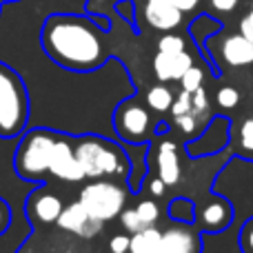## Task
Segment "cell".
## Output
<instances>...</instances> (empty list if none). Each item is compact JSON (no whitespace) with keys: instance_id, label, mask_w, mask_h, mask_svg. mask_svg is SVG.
Here are the masks:
<instances>
[{"instance_id":"obj_1","label":"cell","mask_w":253,"mask_h":253,"mask_svg":"<svg viewBox=\"0 0 253 253\" xmlns=\"http://www.w3.org/2000/svg\"><path fill=\"white\" fill-rule=\"evenodd\" d=\"M87 0H11L0 11V62L22 78L29 96V125L67 135L100 133L118 140L114 109L138 93L126 65L109 58L96 71H71L47 56L40 29L49 13H84ZM120 142V140H118Z\"/></svg>"},{"instance_id":"obj_2","label":"cell","mask_w":253,"mask_h":253,"mask_svg":"<svg viewBox=\"0 0 253 253\" xmlns=\"http://www.w3.org/2000/svg\"><path fill=\"white\" fill-rule=\"evenodd\" d=\"M107 34L93 16L76 11H53L44 18L40 42L47 56L71 71H96L109 62Z\"/></svg>"},{"instance_id":"obj_3","label":"cell","mask_w":253,"mask_h":253,"mask_svg":"<svg viewBox=\"0 0 253 253\" xmlns=\"http://www.w3.org/2000/svg\"><path fill=\"white\" fill-rule=\"evenodd\" d=\"M74 153L87 180L114 178L126 182V178H129V158L125 153L123 142H118V140L100 133L76 135Z\"/></svg>"},{"instance_id":"obj_4","label":"cell","mask_w":253,"mask_h":253,"mask_svg":"<svg viewBox=\"0 0 253 253\" xmlns=\"http://www.w3.org/2000/svg\"><path fill=\"white\" fill-rule=\"evenodd\" d=\"M211 193L224 196L233 207V227L253 218V160L229 156L211 180Z\"/></svg>"},{"instance_id":"obj_5","label":"cell","mask_w":253,"mask_h":253,"mask_svg":"<svg viewBox=\"0 0 253 253\" xmlns=\"http://www.w3.org/2000/svg\"><path fill=\"white\" fill-rule=\"evenodd\" d=\"M58 133L60 131L47 129V126H27L22 131L13 151V169L18 178L36 184H47V180L51 178L49 167H51Z\"/></svg>"},{"instance_id":"obj_6","label":"cell","mask_w":253,"mask_h":253,"mask_svg":"<svg viewBox=\"0 0 253 253\" xmlns=\"http://www.w3.org/2000/svg\"><path fill=\"white\" fill-rule=\"evenodd\" d=\"M29 125V96L22 78L0 62V138H18Z\"/></svg>"},{"instance_id":"obj_7","label":"cell","mask_w":253,"mask_h":253,"mask_svg":"<svg viewBox=\"0 0 253 253\" xmlns=\"http://www.w3.org/2000/svg\"><path fill=\"white\" fill-rule=\"evenodd\" d=\"M131 191L125 187L123 180L114 178H98L89 180L83 189L78 191V202L87 209L91 218L100 222H114L120 215V211L126 207Z\"/></svg>"},{"instance_id":"obj_8","label":"cell","mask_w":253,"mask_h":253,"mask_svg":"<svg viewBox=\"0 0 253 253\" xmlns=\"http://www.w3.org/2000/svg\"><path fill=\"white\" fill-rule=\"evenodd\" d=\"M111 123H114L116 135L125 147V144L151 142L160 118H153L151 109L138 100V93H133L131 98H125L114 109Z\"/></svg>"},{"instance_id":"obj_9","label":"cell","mask_w":253,"mask_h":253,"mask_svg":"<svg viewBox=\"0 0 253 253\" xmlns=\"http://www.w3.org/2000/svg\"><path fill=\"white\" fill-rule=\"evenodd\" d=\"M231 126H233V120L229 116H211V120L202 126L200 133L184 142L187 156L191 160H198V158L220 156V153L229 151Z\"/></svg>"},{"instance_id":"obj_10","label":"cell","mask_w":253,"mask_h":253,"mask_svg":"<svg viewBox=\"0 0 253 253\" xmlns=\"http://www.w3.org/2000/svg\"><path fill=\"white\" fill-rule=\"evenodd\" d=\"M169 125L158 123L156 135L149 142V158L153 160L156 167V175L167 184V187H175L182 178V165L178 158V142L173 138H169Z\"/></svg>"},{"instance_id":"obj_11","label":"cell","mask_w":253,"mask_h":253,"mask_svg":"<svg viewBox=\"0 0 253 253\" xmlns=\"http://www.w3.org/2000/svg\"><path fill=\"white\" fill-rule=\"evenodd\" d=\"M62 209H65L62 198L58 196L56 191H51L47 184H38L25 200V213H27V218L31 220L34 229L38 227V224H44V227L56 224Z\"/></svg>"},{"instance_id":"obj_12","label":"cell","mask_w":253,"mask_h":253,"mask_svg":"<svg viewBox=\"0 0 253 253\" xmlns=\"http://www.w3.org/2000/svg\"><path fill=\"white\" fill-rule=\"evenodd\" d=\"M49 173H51L53 180H60V182H67V184H80L87 180L83 167L76 160L74 135L58 133V142H56V149H53Z\"/></svg>"},{"instance_id":"obj_13","label":"cell","mask_w":253,"mask_h":253,"mask_svg":"<svg viewBox=\"0 0 253 253\" xmlns=\"http://www.w3.org/2000/svg\"><path fill=\"white\" fill-rule=\"evenodd\" d=\"M151 253H202V231L196 224L175 222L165 229Z\"/></svg>"},{"instance_id":"obj_14","label":"cell","mask_w":253,"mask_h":253,"mask_svg":"<svg viewBox=\"0 0 253 253\" xmlns=\"http://www.w3.org/2000/svg\"><path fill=\"white\" fill-rule=\"evenodd\" d=\"M56 227L60 229V231L69 233V236L83 238V240H93V238L102 231L105 222L91 218V215L87 213V209L76 200V202H71V205H65V209H62Z\"/></svg>"},{"instance_id":"obj_15","label":"cell","mask_w":253,"mask_h":253,"mask_svg":"<svg viewBox=\"0 0 253 253\" xmlns=\"http://www.w3.org/2000/svg\"><path fill=\"white\" fill-rule=\"evenodd\" d=\"M25 200L27 196H18L9 202L11 207V224L4 233H0V253H18L27 238L34 233V224L25 213Z\"/></svg>"},{"instance_id":"obj_16","label":"cell","mask_w":253,"mask_h":253,"mask_svg":"<svg viewBox=\"0 0 253 253\" xmlns=\"http://www.w3.org/2000/svg\"><path fill=\"white\" fill-rule=\"evenodd\" d=\"M233 222V207L224 196L211 193L207 202L196 205V227L200 231H224Z\"/></svg>"},{"instance_id":"obj_17","label":"cell","mask_w":253,"mask_h":253,"mask_svg":"<svg viewBox=\"0 0 253 253\" xmlns=\"http://www.w3.org/2000/svg\"><path fill=\"white\" fill-rule=\"evenodd\" d=\"M193 65H196V60H193V56L189 51H180V53L156 51V56L151 60V71L158 83H178L184 76V71Z\"/></svg>"},{"instance_id":"obj_18","label":"cell","mask_w":253,"mask_h":253,"mask_svg":"<svg viewBox=\"0 0 253 253\" xmlns=\"http://www.w3.org/2000/svg\"><path fill=\"white\" fill-rule=\"evenodd\" d=\"M182 16L184 13L178 7L165 2V0H147V4H144V20H147V25L156 31H162V34L178 29L182 25Z\"/></svg>"},{"instance_id":"obj_19","label":"cell","mask_w":253,"mask_h":253,"mask_svg":"<svg viewBox=\"0 0 253 253\" xmlns=\"http://www.w3.org/2000/svg\"><path fill=\"white\" fill-rule=\"evenodd\" d=\"M220 56L233 69L253 65V44L249 38H245L242 34H233L220 42Z\"/></svg>"},{"instance_id":"obj_20","label":"cell","mask_w":253,"mask_h":253,"mask_svg":"<svg viewBox=\"0 0 253 253\" xmlns=\"http://www.w3.org/2000/svg\"><path fill=\"white\" fill-rule=\"evenodd\" d=\"M231 156H240L247 160H253V116H247L236 126V133L231 129V144H229Z\"/></svg>"},{"instance_id":"obj_21","label":"cell","mask_w":253,"mask_h":253,"mask_svg":"<svg viewBox=\"0 0 253 253\" xmlns=\"http://www.w3.org/2000/svg\"><path fill=\"white\" fill-rule=\"evenodd\" d=\"M220 22L215 20V18H211V16H207V13H202V16H198L196 20L191 22V27H189V34H191V38H193V42H196V47H200V51H202V56L209 60V56L205 53V47H207V40L211 38V36H215L220 31Z\"/></svg>"},{"instance_id":"obj_22","label":"cell","mask_w":253,"mask_h":253,"mask_svg":"<svg viewBox=\"0 0 253 253\" xmlns=\"http://www.w3.org/2000/svg\"><path fill=\"white\" fill-rule=\"evenodd\" d=\"M173 91L167 87V83H156L153 87L147 89V96H144V102L147 107L153 111V114H160V118L171 109L173 105Z\"/></svg>"},{"instance_id":"obj_23","label":"cell","mask_w":253,"mask_h":253,"mask_svg":"<svg viewBox=\"0 0 253 253\" xmlns=\"http://www.w3.org/2000/svg\"><path fill=\"white\" fill-rule=\"evenodd\" d=\"M167 215L173 222H182V224H193L196 222V202L187 196H175L169 200L167 205Z\"/></svg>"},{"instance_id":"obj_24","label":"cell","mask_w":253,"mask_h":253,"mask_svg":"<svg viewBox=\"0 0 253 253\" xmlns=\"http://www.w3.org/2000/svg\"><path fill=\"white\" fill-rule=\"evenodd\" d=\"M160 236H162V229H158L156 224L153 227H144L142 231L131 236L129 253H151L158 242H160Z\"/></svg>"},{"instance_id":"obj_25","label":"cell","mask_w":253,"mask_h":253,"mask_svg":"<svg viewBox=\"0 0 253 253\" xmlns=\"http://www.w3.org/2000/svg\"><path fill=\"white\" fill-rule=\"evenodd\" d=\"M156 51H162V53H180V51H187V40L182 36L173 34V31H167L158 38L156 42Z\"/></svg>"},{"instance_id":"obj_26","label":"cell","mask_w":253,"mask_h":253,"mask_svg":"<svg viewBox=\"0 0 253 253\" xmlns=\"http://www.w3.org/2000/svg\"><path fill=\"white\" fill-rule=\"evenodd\" d=\"M215 105H218L220 111H233L240 105V91L231 84H224L215 91Z\"/></svg>"},{"instance_id":"obj_27","label":"cell","mask_w":253,"mask_h":253,"mask_svg":"<svg viewBox=\"0 0 253 253\" xmlns=\"http://www.w3.org/2000/svg\"><path fill=\"white\" fill-rule=\"evenodd\" d=\"M191 100H193V116L198 118V123H200L202 118L211 120V100H209V93H207L205 84L202 87H198L196 91L191 93Z\"/></svg>"},{"instance_id":"obj_28","label":"cell","mask_w":253,"mask_h":253,"mask_svg":"<svg viewBox=\"0 0 253 253\" xmlns=\"http://www.w3.org/2000/svg\"><path fill=\"white\" fill-rule=\"evenodd\" d=\"M118 220H120V227L125 229V233H129V236H133V233H138V231H142L147 224L142 222V218L138 215V211H135V207L133 209H129V207H125L123 211H120V215H118Z\"/></svg>"},{"instance_id":"obj_29","label":"cell","mask_w":253,"mask_h":253,"mask_svg":"<svg viewBox=\"0 0 253 253\" xmlns=\"http://www.w3.org/2000/svg\"><path fill=\"white\" fill-rule=\"evenodd\" d=\"M178 83H180V89L193 93L198 87H202V84H205V69H202V67H198V65L189 67Z\"/></svg>"},{"instance_id":"obj_30","label":"cell","mask_w":253,"mask_h":253,"mask_svg":"<svg viewBox=\"0 0 253 253\" xmlns=\"http://www.w3.org/2000/svg\"><path fill=\"white\" fill-rule=\"evenodd\" d=\"M135 211H138V215L142 218V222L147 227H153L160 220V207H158L156 200H140L135 205Z\"/></svg>"},{"instance_id":"obj_31","label":"cell","mask_w":253,"mask_h":253,"mask_svg":"<svg viewBox=\"0 0 253 253\" xmlns=\"http://www.w3.org/2000/svg\"><path fill=\"white\" fill-rule=\"evenodd\" d=\"M171 123H173L175 129H180L182 133L189 135V140L193 138V135L200 133V123H198V118L193 114H182V116H171Z\"/></svg>"},{"instance_id":"obj_32","label":"cell","mask_w":253,"mask_h":253,"mask_svg":"<svg viewBox=\"0 0 253 253\" xmlns=\"http://www.w3.org/2000/svg\"><path fill=\"white\" fill-rule=\"evenodd\" d=\"M171 116H182V114H193V100L191 93L180 89V93L173 98V105H171Z\"/></svg>"},{"instance_id":"obj_33","label":"cell","mask_w":253,"mask_h":253,"mask_svg":"<svg viewBox=\"0 0 253 253\" xmlns=\"http://www.w3.org/2000/svg\"><path fill=\"white\" fill-rule=\"evenodd\" d=\"M238 240H240L242 253H253V218L245 220L238 231Z\"/></svg>"},{"instance_id":"obj_34","label":"cell","mask_w":253,"mask_h":253,"mask_svg":"<svg viewBox=\"0 0 253 253\" xmlns=\"http://www.w3.org/2000/svg\"><path fill=\"white\" fill-rule=\"evenodd\" d=\"M129 242H131L129 233H116L109 240V253H129Z\"/></svg>"},{"instance_id":"obj_35","label":"cell","mask_w":253,"mask_h":253,"mask_svg":"<svg viewBox=\"0 0 253 253\" xmlns=\"http://www.w3.org/2000/svg\"><path fill=\"white\" fill-rule=\"evenodd\" d=\"M9 224H11V207H9V202L4 200L2 196H0V233L7 231Z\"/></svg>"},{"instance_id":"obj_36","label":"cell","mask_w":253,"mask_h":253,"mask_svg":"<svg viewBox=\"0 0 253 253\" xmlns=\"http://www.w3.org/2000/svg\"><path fill=\"white\" fill-rule=\"evenodd\" d=\"M147 189H149V193H151L153 198H162V196L167 193V184L162 182V180L158 178V175H156V178L149 180V182H147Z\"/></svg>"},{"instance_id":"obj_37","label":"cell","mask_w":253,"mask_h":253,"mask_svg":"<svg viewBox=\"0 0 253 253\" xmlns=\"http://www.w3.org/2000/svg\"><path fill=\"white\" fill-rule=\"evenodd\" d=\"M240 34L245 36V38H249L251 44H253V11H249V13H245V16H242V20H240Z\"/></svg>"},{"instance_id":"obj_38","label":"cell","mask_w":253,"mask_h":253,"mask_svg":"<svg viewBox=\"0 0 253 253\" xmlns=\"http://www.w3.org/2000/svg\"><path fill=\"white\" fill-rule=\"evenodd\" d=\"M238 2H240V0H211V7L220 13H229L238 7Z\"/></svg>"},{"instance_id":"obj_39","label":"cell","mask_w":253,"mask_h":253,"mask_svg":"<svg viewBox=\"0 0 253 253\" xmlns=\"http://www.w3.org/2000/svg\"><path fill=\"white\" fill-rule=\"evenodd\" d=\"M165 2L173 4V7H178L182 13H187V11H193V9L200 4V0H165Z\"/></svg>"},{"instance_id":"obj_40","label":"cell","mask_w":253,"mask_h":253,"mask_svg":"<svg viewBox=\"0 0 253 253\" xmlns=\"http://www.w3.org/2000/svg\"><path fill=\"white\" fill-rule=\"evenodd\" d=\"M251 11H253V0H251Z\"/></svg>"}]
</instances>
